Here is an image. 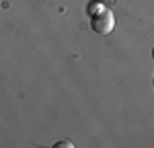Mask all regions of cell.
I'll return each mask as SVG.
<instances>
[{"mask_svg": "<svg viewBox=\"0 0 154 148\" xmlns=\"http://www.w3.org/2000/svg\"><path fill=\"white\" fill-rule=\"evenodd\" d=\"M91 29L99 33V35H109L115 29V14L109 8H101V11L93 12L91 17Z\"/></svg>", "mask_w": 154, "mask_h": 148, "instance_id": "cell-1", "label": "cell"}, {"mask_svg": "<svg viewBox=\"0 0 154 148\" xmlns=\"http://www.w3.org/2000/svg\"><path fill=\"white\" fill-rule=\"evenodd\" d=\"M74 148V144H72L70 140H64V142H58V144H54V148Z\"/></svg>", "mask_w": 154, "mask_h": 148, "instance_id": "cell-2", "label": "cell"}, {"mask_svg": "<svg viewBox=\"0 0 154 148\" xmlns=\"http://www.w3.org/2000/svg\"><path fill=\"white\" fill-rule=\"evenodd\" d=\"M152 60H154V48H152Z\"/></svg>", "mask_w": 154, "mask_h": 148, "instance_id": "cell-3", "label": "cell"}]
</instances>
